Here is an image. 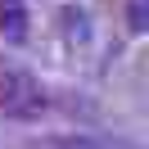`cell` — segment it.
Here are the masks:
<instances>
[{"label": "cell", "instance_id": "obj_1", "mask_svg": "<svg viewBox=\"0 0 149 149\" xmlns=\"http://www.w3.org/2000/svg\"><path fill=\"white\" fill-rule=\"evenodd\" d=\"M45 109H50V95H45V86H41L27 68H0V113H5V118L32 122Z\"/></svg>", "mask_w": 149, "mask_h": 149}, {"label": "cell", "instance_id": "obj_2", "mask_svg": "<svg viewBox=\"0 0 149 149\" xmlns=\"http://www.w3.org/2000/svg\"><path fill=\"white\" fill-rule=\"evenodd\" d=\"M0 36H9L14 45L27 41V9H23V0H0Z\"/></svg>", "mask_w": 149, "mask_h": 149}, {"label": "cell", "instance_id": "obj_3", "mask_svg": "<svg viewBox=\"0 0 149 149\" xmlns=\"http://www.w3.org/2000/svg\"><path fill=\"white\" fill-rule=\"evenodd\" d=\"M127 27H131V36L149 32V0H127Z\"/></svg>", "mask_w": 149, "mask_h": 149}]
</instances>
